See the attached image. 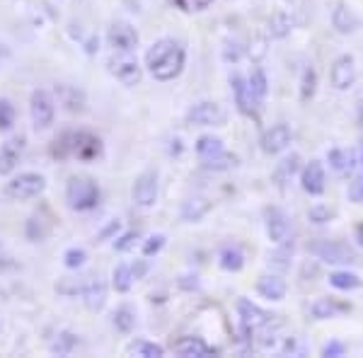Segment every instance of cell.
Here are the masks:
<instances>
[{
  "instance_id": "5b68a950",
  "label": "cell",
  "mask_w": 363,
  "mask_h": 358,
  "mask_svg": "<svg viewBox=\"0 0 363 358\" xmlns=\"http://www.w3.org/2000/svg\"><path fill=\"white\" fill-rule=\"evenodd\" d=\"M109 73L126 87L138 85L140 78H143L140 63L131 56V51H116V56L109 58Z\"/></svg>"
},
{
  "instance_id": "ee69618b",
  "label": "cell",
  "mask_w": 363,
  "mask_h": 358,
  "mask_svg": "<svg viewBox=\"0 0 363 358\" xmlns=\"http://www.w3.org/2000/svg\"><path fill=\"white\" fill-rule=\"evenodd\" d=\"M281 354L284 356H306V344H303L301 337H289L284 342V346H281Z\"/></svg>"
},
{
  "instance_id": "4316f807",
  "label": "cell",
  "mask_w": 363,
  "mask_h": 358,
  "mask_svg": "<svg viewBox=\"0 0 363 358\" xmlns=\"http://www.w3.org/2000/svg\"><path fill=\"white\" fill-rule=\"evenodd\" d=\"M128 356H140V358H162L165 356V349L155 342H145V339H136L126 346Z\"/></svg>"
},
{
  "instance_id": "30bf717a",
  "label": "cell",
  "mask_w": 363,
  "mask_h": 358,
  "mask_svg": "<svg viewBox=\"0 0 363 358\" xmlns=\"http://www.w3.org/2000/svg\"><path fill=\"white\" fill-rule=\"evenodd\" d=\"M291 140H294V131H291L289 124L281 121V124L269 126L264 131V136H262V150H264L267 155H279V152H284L289 148Z\"/></svg>"
},
{
  "instance_id": "60d3db41",
  "label": "cell",
  "mask_w": 363,
  "mask_h": 358,
  "mask_svg": "<svg viewBox=\"0 0 363 358\" xmlns=\"http://www.w3.org/2000/svg\"><path fill=\"white\" fill-rule=\"evenodd\" d=\"M15 124V107L10 99H0V131H8Z\"/></svg>"
},
{
  "instance_id": "d6a6232c",
  "label": "cell",
  "mask_w": 363,
  "mask_h": 358,
  "mask_svg": "<svg viewBox=\"0 0 363 358\" xmlns=\"http://www.w3.org/2000/svg\"><path fill=\"white\" fill-rule=\"evenodd\" d=\"M247 85H250V90L255 92V97L264 102L267 95H269V80H267V73H264V70H262V68H255V70H252L250 78H247Z\"/></svg>"
},
{
  "instance_id": "836d02e7",
  "label": "cell",
  "mask_w": 363,
  "mask_h": 358,
  "mask_svg": "<svg viewBox=\"0 0 363 358\" xmlns=\"http://www.w3.org/2000/svg\"><path fill=\"white\" fill-rule=\"evenodd\" d=\"M318 92V70L313 66L303 70V78H301V102H310Z\"/></svg>"
},
{
  "instance_id": "681fc988",
  "label": "cell",
  "mask_w": 363,
  "mask_h": 358,
  "mask_svg": "<svg viewBox=\"0 0 363 358\" xmlns=\"http://www.w3.org/2000/svg\"><path fill=\"white\" fill-rule=\"evenodd\" d=\"M335 211H330V206H313L308 211V218L315 223V225H322V223H330Z\"/></svg>"
},
{
  "instance_id": "7c38bea8",
  "label": "cell",
  "mask_w": 363,
  "mask_h": 358,
  "mask_svg": "<svg viewBox=\"0 0 363 358\" xmlns=\"http://www.w3.org/2000/svg\"><path fill=\"white\" fill-rule=\"evenodd\" d=\"M301 186L310 196H322V194H325L327 172L320 160H310L308 165L301 169Z\"/></svg>"
},
{
  "instance_id": "e575fe53",
  "label": "cell",
  "mask_w": 363,
  "mask_h": 358,
  "mask_svg": "<svg viewBox=\"0 0 363 358\" xmlns=\"http://www.w3.org/2000/svg\"><path fill=\"white\" fill-rule=\"evenodd\" d=\"M238 165V155L233 152H220V155L211 157V160H203V167L206 169H213V172H223V169H230Z\"/></svg>"
},
{
  "instance_id": "3957f363",
  "label": "cell",
  "mask_w": 363,
  "mask_h": 358,
  "mask_svg": "<svg viewBox=\"0 0 363 358\" xmlns=\"http://www.w3.org/2000/svg\"><path fill=\"white\" fill-rule=\"evenodd\" d=\"M46 189V179L42 174L37 172H25V174H17L5 184V196L13 198V201H27V198L39 196Z\"/></svg>"
},
{
  "instance_id": "cb8c5ba5",
  "label": "cell",
  "mask_w": 363,
  "mask_h": 358,
  "mask_svg": "<svg viewBox=\"0 0 363 358\" xmlns=\"http://www.w3.org/2000/svg\"><path fill=\"white\" fill-rule=\"evenodd\" d=\"M218 264H220V269H223V272L235 274V272H240V269L245 267V252L240 250L238 245H228V247L220 250Z\"/></svg>"
},
{
  "instance_id": "f1b7e54d",
  "label": "cell",
  "mask_w": 363,
  "mask_h": 358,
  "mask_svg": "<svg viewBox=\"0 0 363 358\" xmlns=\"http://www.w3.org/2000/svg\"><path fill=\"white\" fill-rule=\"evenodd\" d=\"M298 169H301V155H298V152H294V155H289L286 160L279 162L277 172H274V179H277V184L284 186L286 181H291V177H294Z\"/></svg>"
},
{
  "instance_id": "ffe728a7",
  "label": "cell",
  "mask_w": 363,
  "mask_h": 358,
  "mask_svg": "<svg viewBox=\"0 0 363 358\" xmlns=\"http://www.w3.org/2000/svg\"><path fill=\"white\" fill-rule=\"evenodd\" d=\"M351 305L349 303H339L337 298H318L313 305H310V315H313V320H335V317L349 313Z\"/></svg>"
},
{
  "instance_id": "ac0fdd59",
  "label": "cell",
  "mask_w": 363,
  "mask_h": 358,
  "mask_svg": "<svg viewBox=\"0 0 363 358\" xmlns=\"http://www.w3.org/2000/svg\"><path fill=\"white\" fill-rule=\"evenodd\" d=\"M172 351L182 358H211L216 356V349L208 346L201 337H182L172 344Z\"/></svg>"
},
{
  "instance_id": "9f6ffc18",
  "label": "cell",
  "mask_w": 363,
  "mask_h": 358,
  "mask_svg": "<svg viewBox=\"0 0 363 358\" xmlns=\"http://www.w3.org/2000/svg\"><path fill=\"white\" fill-rule=\"evenodd\" d=\"M356 240H359V247H363V225L356 230Z\"/></svg>"
},
{
  "instance_id": "7bdbcfd3",
  "label": "cell",
  "mask_w": 363,
  "mask_h": 358,
  "mask_svg": "<svg viewBox=\"0 0 363 358\" xmlns=\"http://www.w3.org/2000/svg\"><path fill=\"white\" fill-rule=\"evenodd\" d=\"M85 262H87V252L80 247H70L66 254H63V264H66L68 269H80Z\"/></svg>"
},
{
  "instance_id": "44dd1931",
  "label": "cell",
  "mask_w": 363,
  "mask_h": 358,
  "mask_svg": "<svg viewBox=\"0 0 363 358\" xmlns=\"http://www.w3.org/2000/svg\"><path fill=\"white\" fill-rule=\"evenodd\" d=\"M286 281L281 279V276L277 274H267V276H262L259 281H257V293H259L262 298H267V301H272V303H279V301H284L286 298Z\"/></svg>"
},
{
  "instance_id": "603a6c76",
  "label": "cell",
  "mask_w": 363,
  "mask_h": 358,
  "mask_svg": "<svg viewBox=\"0 0 363 358\" xmlns=\"http://www.w3.org/2000/svg\"><path fill=\"white\" fill-rule=\"evenodd\" d=\"M208 211H211V201L196 196V198H186V201L182 203L179 216H182V220H186V223H196V220H201Z\"/></svg>"
},
{
  "instance_id": "74e56055",
  "label": "cell",
  "mask_w": 363,
  "mask_h": 358,
  "mask_svg": "<svg viewBox=\"0 0 363 358\" xmlns=\"http://www.w3.org/2000/svg\"><path fill=\"white\" fill-rule=\"evenodd\" d=\"M216 0H169L172 8H177L179 13H201V10L211 8Z\"/></svg>"
},
{
  "instance_id": "f5cc1de1",
  "label": "cell",
  "mask_w": 363,
  "mask_h": 358,
  "mask_svg": "<svg viewBox=\"0 0 363 358\" xmlns=\"http://www.w3.org/2000/svg\"><path fill=\"white\" fill-rule=\"evenodd\" d=\"M119 230H121V220H119V218H114L112 223H109V225H107V228H104V230H102V233H99V235H97V240H95V242H104V240L114 237V235H116V233H119Z\"/></svg>"
},
{
  "instance_id": "bcb514c9",
  "label": "cell",
  "mask_w": 363,
  "mask_h": 358,
  "mask_svg": "<svg viewBox=\"0 0 363 358\" xmlns=\"http://www.w3.org/2000/svg\"><path fill=\"white\" fill-rule=\"evenodd\" d=\"M162 247H165V235H150L148 240L143 242V257H155L160 254Z\"/></svg>"
},
{
  "instance_id": "277c9868",
  "label": "cell",
  "mask_w": 363,
  "mask_h": 358,
  "mask_svg": "<svg viewBox=\"0 0 363 358\" xmlns=\"http://www.w3.org/2000/svg\"><path fill=\"white\" fill-rule=\"evenodd\" d=\"M29 116H32V124L37 131H44L54 124L56 119V102L51 97V92L46 90H34L29 97Z\"/></svg>"
},
{
  "instance_id": "d4e9b609",
  "label": "cell",
  "mask_w": 363,
  "mask_h": 358,
  "mask_svg": "<svg viewBox=\"0 0 363 358\" xmlns=\"http://www.w3.org/2000/svg\"><path fill=\"white\" fill-rule=\"evenodd\" d=\"M56 95H58V102H61L68 111H83L85 109V95L80 90H75V87L58 85Z\"/></svg>"
},
{
  "instance_id": "f35d334b",
  "label": "cell",
  "mask_w": 363,
  "mask_h": 358,
  "mask_svg": "<svg viewBox=\"0 0 363 358\" xmlns=\"http://www.w3.org/2000/svg\"><path fill=\"white\" fill-rule=\"evenodd\" d=\"M133 325H136V317H133V313H131V308H119L114 313V327L119 332H124V334H128L133 330Z\"/></svg>"
},
{
  "instance_id": "9a60e30c",
  "label": "cell",
  "mask_w": 363,
  "mask_h": 358,
  "mask_svg": "<svg viewBox=\"0 0 363 358\" xmlns=\"http://www.w3.org/2000/svg\"><path fill=\"white\" fill-rule=\"evenodd\" d=\"M332 27H335V32L349 37V34H356L361 29V17L356 15V10L351 5L337 3L332 8Z\"/></svg>"
},
{
  "instance_id": "83f0119b",
  "label": "cell",
  "mask_w": 363,
  "mask_h": 358,
  "mask_svg": "<svg viewBox=\"0 0 363 358\" xmlns=\"http://www.w3.org/2000/svg\"><path fill=\"white\" fill-rule=\"evenodd\" d=\"M223 150H225V145H223V140H220L218 136H201L196 140V155L201 157V162L211 160V157H216V155H220Z\"/></svg>"
},
{
  "instance_id": "8d00e7d4",
  "label": "cell",
  "mask_w": 363,
  "mask_h": 358,
  "mask_svg": "<svg viewBox=\"0 0 363 358\" xmlns=\"http://www.w3.org/2000/svg\"><path fill=\"white\" fill-rule=\"evenodd\" d=\"M75 346H78V337L70 332H63V334H58V339L51 344V351L58 356H68V354H73Z\"/></svg>"
},
{
  "instance_id": "7a4b0ae2",
  "label": "cell",
  "mask_w": 363,
  "mask_h": 358,
  "mask_svg": "<svg viewBox=\"0 0 363 358\" xmlns=\"http://www.w3.org/2000/svg\"><path fill=\"white\" fill-rule=\"evenodd\" d=\"M99 191L97 181L90 177H73L66 186V201L73 211H92L99 206Z\"/></svg>"
},
{
  "instance_id": "11a10c76",
  "label": "cell",
  "mask_w": 363,
  "mask_h": 358,
  "mask_svg": "<svg viewBox=\"0 0 363 358\" xmlns=\"http://www.w3.org/2000/svg\"><path fill=\"white\" fill-rule=\"evenodd\" d=\"M240 54H242V51H240V46L238 44H230L225 49V61H230V58H233V61H238Z\"/></svg>"
},
{
  "instance_id": "1f68e13d",
  "label": "cell",
  "mask_w": 363,
  "mask_h": 358,
  "mask_svg": "<svg viewBox=\"0 0 363 358\" xmlns=\"http://www.w3.org/2000/svg\"><path fill=\"white\" fill-rule=\"evenodd\" d=\"M51 157H56V160H68V157H73V131L61 133V136L51 143Z\"/></svg>"
},
{
  "instance_id": "7dc6e473",
  "label": "cell",
  "mask_w": 363,
  "mask_h": 358,
  "mask_svg": "<svg viewBox=\"0 0 363 358\" xmlns=\"http://www.w3.org/2000/svg\"><path fill=\"white\" fill-rule=\"evenodd\" d=\"M85 289V281L83 279H68V281H61V284L56 286L58 293H63V296H80Z\"/></svg>"
},
{
  "instance_id": "6da1fadb",
  "label": "cell",
  "mask_w": 363,
  "mask_h": 358,
  "mask_svg": "<svg viewBox=\"0 0 363 358\" xmlns=\"http://www.w3.org/2000/svg\"><path fill=\"white\" fill-rule=\"evenodd\" d=\"M186 66V49L174 39H160L145 51V68L160 83L179 78Z\"/></svg>"
},
{
  "instance_id": "7402d4cb",
  "label": "cell",
  "mask_w": 363,
  "mask_h": 358,
  "mask_svg": "<svg viewBox=\"0 0 363 358\" xmlns=\"http://www.w3.org/2000/svg\"><path fill=\"white\" fill-rule=\"evenodd\" d=\"M80 296H83V301L90 310H102L104 303H107V286H104L102 279H87Z\"/></svg>"
},
{
  "instance_id": "c3c4849f",
  "label": "cell",
  "mask_w": 363,
  "mask_h": 358,
  "mask_svg": "<svg viewBox=\"0 0 363 358\" xmlns=\"http://www.w3.org/2000/svg\"><path fill=\"white\" fill-rule=\"evenodd\" d=\"M138 240H140V235H138L136 230L124 233V235H121V237L114 242V250H116V252H131V250L138 245Z\"/></svg>"
},
{
  "instance_id": "5bb4252c",
  "label": "cell",
  "mask_w": 363,
  "mask_h": 358,
  "mask_svg": "<svg viewBox=\"0 0 363 358\" xmlns=\"http://www.w3.org/2000/svg\"><path fill=\"white\" fill-rule=\"evenodd\" d=\"M267 235L274 245L281 242H289V235H291V218L286 216L284 208L272 206L267 208Z\"/></svg>"
},
{
  "instance_id": "4fadbf2b",
  "label": "cell",
  "mask_w": 363,
  "mask_h": 358,
  "mask_svg": "<svg viewBox=\"0 0 363 358\" xmlns=\"http://www.w3.org/2000/svg\"><path fill=\"white\" fill-rule=\"evenodd\" d=\"M102 140L90 131H73V157L83 162H92L102 155Z\"/></svg>"
},
{
  "instance_id": "f907efd6",
  "label": "cell",
  "mask_w": 363,
  "mask_h": 358,
  "mask_svg": "<svg viewBox=\"0 0 363 358\" xmlns=\"http://www.w3.org/2000/svg\"><path fill=\"white\" fill-rule=\"evenodd\" d=\"M349 201L363 203V172L354 174V179H351V184H349Z\"/></svg>"
},
{
  "instance_id": "52a82bcc",
  "label": "cell",
  "mask_w": 363,
  "mask_h": 358,
  "mask_svg": "<svg viewBox=\"0 0 363 358\" xmlns=\"http://www.w3.org/2000/svg\"><path fill=\"white\" fill-rule=\"evenodd\" d=\"M230 87H233V95H235V104H238L240 114H245V116H250V119L259 121L262 99H257L255 92L250 90L247 78H242V75H233V78H230Z\"/></svg>"
},
{
  "instance_id": "db71d44e",
  "label": "cell",
  "mask_w": 363,
  "mask_h": 358,
  "mask_svg": "<svg viewBox=\"0 0 363 358\" xmlns=\"http://www.w3.org/2000/svg\"><path fill=\"white\" fill-rule=\"evenodd\" d=\"M133 279H143V276H145V272H148V264H145V262H136V264H133Z\"/></svg>"
},
{
  "instance_id": "d590c367",
  "label": "cell",
  "mask_w": 363,
  "mask_h": 358,
  "mask_svg": "<svg viewBox=\"0 0 363 358\" xmlns=\"http://www.w3.org/2000/svg\"><path fill=\"white\" fill-rule=\"evenodd\" d=\"M327 160H330V167L339 174H349V150L344 148H332L327 152Z\"/></svg>"
},
{
  "instance_id": "816d5d0a",
  "label": "cell",
  "mask_w": 363,
  "mask_h": 358,
  "mask_svg": "<svg viewBox=\"0 0 363 358\" xmlns=\"http://www.w3.org/2000/svg\"><path fill=\"white\" fill-rule=\"evenodd\" d=\"M347 354V344L339 342V339H332V342H327L325 346H322V356L325 358H339Z\"/></svg>"
},
{
  "instance_id": "4dcf8cb0",
  "label": "cell",
  "mask_w": 363,
  "mask_h": 358,
  "mask_svg": "<svg viewBox=\"0 0 363 358\" xmlns=\"http://www.w3.org/2000/svg\"><path fill=\"white\" fill-rule=\"evenodd\" d=\"M133 269L128 267V264H119V267L114 269V274H112V286H114V291L116 293H128L131 291V286H133Z\"/></svg>"
},
{
  "instance_id": "484cf974",
  "label": "cell",
  "mask_w": 363,
  "mask_h": 358,
  "mask_svg": "<svg viewBox=\"0 0 363 358\" xmlns=\"http://www.w3.org/2000/svg\"><path fill=\"white\" fill-rule=\"evenodd\" d=\"M361 276L356 272H349V269H339V272L330 274V286L337 291H356L361 289Z\"/></svg>"
},
{
  "instance_id": "2e32d148",
  "label": "cell",
  "mask_w": 363,
  "mask_h": 358,
  "mask_svg": "<svg viewBox=\"0 0 363 358\" xmlns=\"http://www.w3.org/2000/svg\"><path fill=\"white\" fill-rule=\"evenodd\" d=\"M107 42L114 51H133L138 46V32L128 22H114L107 32Z\"/></svg>"
},
{
  "instance_id": "f546056e",
  "label": "cell",
  "mask_w": 363,
  "mask_h": 358,
  "mask_svg": "<svg viewBox=\"0 0 363 358\" xmlns=\"http://www.w3.org/2000/svg\"><path fill=\"white\" fill-rule=\"evenodd\" d=\"M291 29H294V20H291L286 13H277L272 20H269V37H272V39L289 37Z\"/></svg>"
},
{
  "instance_id": "8992f818",
  "label": "cell",
  "mask_w": 363,
  "mask_h": 358,
  "mask_svg": "<svg viewBox=\"0 0 363 358\" xmlns=\"http://www.w3.org/2000/svg\"><path fill=\"white\" fill-rule=\"evenodd\" d=\"M225 119H228L225 109L218 102H211V99L196 102L194 107L186 111V121L194 126H223Z\"/></svg>"
},
{
  "instance_id": "d6986e66",
  "label": "cell",
  "mask_w": 363,
  "mask_h": 358,
  "mask_svg": "<svg viewBox=\"0 0 363 358\" xmlns=\"http://www.w3.org/2000/svg\"><path fill=\"white\" fill-rule=\"evenodd\" d=\"M238 315L242 327H250V330H259L262 325H267L274 315H269L267 310H262L257 303L247 301V298H240L238 301Z\"/></svg>"
},
{
  "instance_id": "8fae6325",
  "label": "cell",
  "mask_w": 363,
  "mask_h": 358,
  "mask_svg": "<svg viewBox=\"0 0 363 358\" xmlns=\"http://www.w3.org/2000/svg\"><path fill=\"white\" fill-rule=\"evenodd\" d=\"M157 174L155 172H143L138 174L136 181H133V201L140 208H150L155 206L157 201Z\"/></svg>"
},
{
  "instance_id": "9c48e42d",
  "label": "cell",
  "mask_w": 363,
  "mask_h": 358,
  "mask_svg": "<svg viewBox=\"0 0 363 358\" xmlns=\"http://www.w3.org/2000/svg\"><path fill=\"white\" fill-rule=\"evenodd\" d=\"M315 257L325 264H354L356 257L344 242H335V240H322V242H315L310 247Z\"/></svg>"
},
{
  "instance_id": "f6af8a7d",
  "label": "cell",
  "mask_w": 363,
  "mask_h": 358,
  "mask_svg": "<svg viewBox=\"0 0 363 358\" xmlns=\"http://www.w3.org/2000/svg\"><path fill=\"white\" fill-rule=\"evenodd\" d=\"M359 172H363V140L349 150V174H359Z\"/></svg>"
},
{
  "instance_id": "ba28073f",
  "label": "cell",
  "mask_w": 363,
  "mask_h": 358,
  "mask_svg": "<svg viewBox=\"0 0 363 358\" xmlns=\"http://www.w3.org/2000/svg\"><path fill=\"white\" fill-rule=\"evenodd\" d=\"M330 83L335 90L339 92H347L354 87L356 83V61L351 54H342L335 58V63H332L330 68Z\"/></svg>"
},
{
  "instance_id": "ab89813d",
  "label": "cell",
  "mask_w": 363,
  "mask_h": 358,
  "mask_svg": "<svg viewBox=\"0 0 363 358\" xmlns=\"http://www.w3.org/2000/svg\"><path fill=\"white\" fill-rule=\"evenodd\" d=\"M49 235V225H44L42 218H29L27 220V237L32 242H42V240Z\"/></svg>"
},
{
  "instance_id": "b9f144b4",
  "label": "cell",
  "mask_w": 363,
  "mask_h": 358,
  "mask_svg": "<svg viewBox=\"0 0 363 358\" xmlns=\"http://www.w3.org/2000/svg\"><path fill=\"white\" fill-rule=\"evenodd\" d=\"M291 254H294V247H289L286 242H281L279 252H274V254L269 257V264H274V267H279V269H289L291 267V262H289Z\"/></svg>"
},
{
  "instance_id": "e0dca14e",
  "label": "cell",
  "mask_w": 363,
  "mask_h": 358,
  "mask_svg": "<svg viewBox=\"0 0 363 358\" xmlns=\"http://www.w3.org/2000/svg\"><path fill=\"white\" fill-rule=\"evenodd\" d=\"M22 155H25V138L22 136H10L0 145V174H10L20 165Z\"/></svg>"
}]
</instances>
